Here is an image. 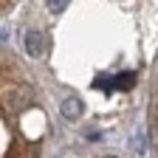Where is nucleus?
<instances>
[{
	"label": "nucleus",
	"mask_w": 158,
	"mask_h": 158,
	"mask_svg": "<svg viewBox=\"0 0 158 158\" xmlns=\"http://www.w3.org/2000/svg\"><path fill=\"white\" fill-rule=\"evenodd\" d=\"M23 45H26L28 56H43V51H45V37H43V31L28 28L26 37H23Z\"/></svg>",
	"instance_id": "1"
},
{
	"label": "nucleus",
	"mask_w": 158,
	"mask_h": 158,
	"mask_svg": "<svg viewBox=\"0 0 158 158\" xmlns=\"http://www.w3.org/2000/svg\"><path fill=\"white\" fill-rule=\"evenodd\" d=\"M82 110H85V107H82V102H79L76 96H68L65 102H62V116H65V118H71V122L82 116Z\"/></svg>",
	"instance_id": "2"
},
{
	"label": "nucleus",
	"mask_w": 158,
	"mask_h": 158,
	"mask_svg": "<svg viewBox=\"0 0 158 158\" xmlns=\"http://www.w3.org/2000/svg\"><path fill=\"white\" fill-rule=\"evenodd\" d=\"M150 133H152V141L158 144V118H152V122H150Z\"/></svg>",
	"instance_id": "3"
}]
</instances>
